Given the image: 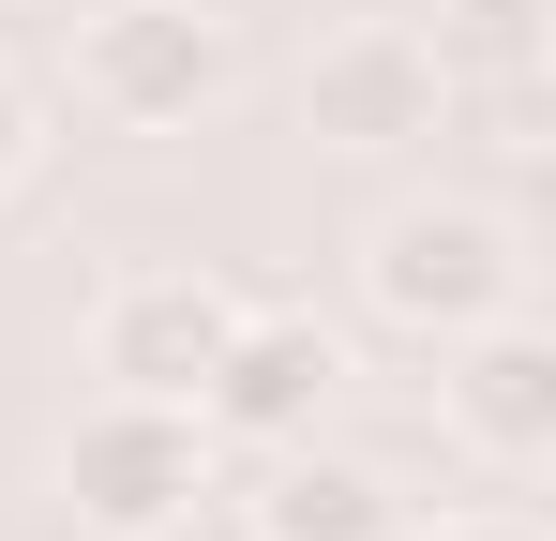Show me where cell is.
Returning a JSON list of instances; mask_svg holds the SVG:
<instances>
[{"label":"cell","mask_w":556,"mask_h":541,"mask_svg":"<svg viewBox=\"0 0 556 541\" xmlns=\"http://www.w3.org/2000/svg\"><path fill=\"white\" fill-rule=\"evenodd\" d=\"M256 541H391V481L316 451V437H286L271 481H256Z\"/></svg>","instance_id":"8"},{"label":"cell","mask_w":556,"mask_h":541,"mask_svg":"<svg viewBox=\"0 0 556 541\" xmlns=\"http://www.w3.org/2000/svg\"><path fill=\"white\" fill-rule=\"evenodd\" d=\"M226 76H241V46L195 0H105L91 30H76V105H91L105 136H195L226 105Z\"/></svg>","instance_id":"1"},{"label":"cell","mask_w":556,"mask_h":541,"mask_svg":"<svg viewBox=\"0 0 556 541\" xmlns=\"http://www.w3.org/2000/svg\"><path fill=\"white\" fill-rule=\"evenodd\" d=\"M437 76L452 90H496V105H527V76H542V0H437Z\"/></svg>","instance_id":"9"},{"label":"cell","mask_w":556,"mask_h":541,"mask_svg":"<svg viewBox=\"0 0 556 541\" xmlns=\"http://www.w3.org/2000/svg\"><path fill=\"white\" fill-rule=\"evenodd\" d=\"M437 541H527V527H511V512H452Z\"/></svg>","instance_id":"11"},{"label":"cell","mask_w":556,"mask_h":541,"mask_svg":"<svg viewBox=\"0 0 556 541\" xmlns=\"http://www.w3.org/2000/svg\"><path fill=\"white\" fill-rule=\"evenodd\" d=\"M61 496H76L91 541H181L195 496H211V422L151 406V391H105L91 422L61 437Z\"/></svg>","instance_id":"2"},{"label":"cell","mask_w":556,"mask_h":541,"mask_svg":"<svg viewBox=\"0 0 556 541\" xmlns=\"http://www.w3.org/2000/svg\"><path fill=\"white\" fill-rule=\"evenodd\" d=\"M437 422H452L481 466H542L556 451V347L527 316H481L437 347Z\"/></svg>","instance_id":"7"},{"label":"cell","mask_w":556,"mask_h":541,"mask_svg":"<svg viewBox=\"0 0 556 541\" xmlns=\"http://www.w3.org/2000/svg\"><path fill=\"white\" fill-rule=\"evenodd\" d=\"M30 151H46V136H30V90L0 76V196H15V180H30Z\"/></svg>","instance_id":"10"},{"label":"cell","mask_w":556,"mask_h":541,"mask_svg":"<svg viewBox=\"0 0 556 541\" xmlns=\"http://www.w3.org/2000/svg\"><path fill=\"white\" fill-rule=\"evenodd\" d=\"M511 286H527L511 226L466 211V196H406V211H376V241H362V301L391 316V331H421V347L511 316Z\"/></svg>","instance_id":"3"},{"label":"cell","mask_w":556,"mask_h":541,"mask_svg":"<svg viewBox=\"0 0 556 541\" xmlns=\"http://www.w3.org/2000/svg\"><path fill=\"white\" fill-rule=\"evenodd\" d=\"M437 121H452V76H437V46L406 15H362V30H331L301 61V136L316 151H421Z\"/></svg>","instance_id":"4"},{"label":"cell","mask_w":556,"mask_h":541,"mask_svg":"<svg viewBox=\"0 0 556 541\" xmlns=\"http://www.w3.org/2000/svg\"><path fill=\"white\" fill-rule=\"evenodd\" d=\"M226 316H241V301H226L211 270H121V286L91 301V376L105 391H151V406H195Z\"/></svg>","instance_id":"6"},{"label":"cell","mask_w":556,"mask_h":541,"mask_svg":"<svg viewBox=\"0 0 556 541\" xmlns=\"http://www.w3.org/2000/svg\"><path fill=\"white\" fill-rule=\"evenodd\" d=\"M331 391H346V347L316 331V316H226V347H211V376H195V422L211 437H241V451H286V437H316L331 422Z\"/></svg>","instance_id":"5"}]
</instances>
